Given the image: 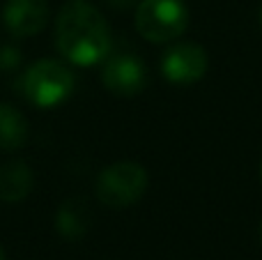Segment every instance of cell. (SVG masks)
<instances>
[{"label": "cell", "mask_w": 262, "mask_h": 260, "mask_svg": "<svg viewBox=\"0 0 262 260\" xmlns=\"http://www.w3.org/2000/svg\"><path fill=\"white\" fill-rule=\"evenodd\" d=\"M134 18L143 39L168 44L184 35L189 26V7L184 0H138Z\"/></svg>", "instance_id": "3"}, {"label": "cell", "mask_w": 262, "mask_h": 260, "mask_svg": "<svg viewBox=\"0 0 262 260\" xmlns=\"http://www.w3.org/2000/svg\"><path fill=\"white\" fill-rule=\"evenodd\" d=\"M35 175L26 161H9L0 168V201L21 203L30 196Z\"/></svg>", "instance_id": "9"}, {"label": "cell", "mask_w": 262, "mask_h": 260, "mask_svg": "<svg viewBox=\"0 0 262 260\" xmlns=\"http://www.w3.org/2000/svg\"><path fill=\"white\" fill-rule=\"evenodd\" d=\"M207 51L193 41H172L161 58V74L175 85H193L207 72Z\"/></svg>", "instance_id": "5"}, {"label": "cell", "mask_w": 262, "mask_h": 260, "mask_svg": "<svg viewBox=\"0 0 262 260\" xmlns=\"http://www.w3.org/2000/svg\"><path fill=\"white\" fill-rule=\"evenodd\" d=\"M0 260H5V251H3V247H0Z\"/></svg>", "instance_id": "14"}, {"label": "cell", "mask_w": 262, "mask_h": 260, "mask_svg": "<svg viewBox=\"0 0 262 260\" xmlns=\"http://www.w3.org/2000/svg\"><path fill=\"white\" fill-rule=\"evenodd\" d=\"M92 224V210L85 198L72 196L55 212V228L64 240H81Z\"/></svg>", "instance_id": "8"}, {"label": "cell", "mask_w": 262, "mask_h": 260, "mask_svg": "<svg viewBox=\"0 0 262 260\" xmlns=\"http://www.w3.org/2000/svg\"><path fill=\"white\" fill-rule=\"evenodd\" d=\"M111 30L90 0H67L55 21V46L76 67H92L111 55Z\"/></svg>", "instance_id": "1"}, {"label": "cell", "mask_w": 262, "mask_h": 260, "mask_svg": "<svg viewBox=\"0 0 262 260\" xmlns=\"http://www.w3.org/2000/svg\"><path fill=\"white\" fill-rule=\"evenodd\" d=\"M21 62V51L12 44H0V69H14Z\"/></svg>", "instance_id": "11"}, {"label": "cell", "mask_w": 262, "mask_h": 260, "mask_svg": "<svg viewBox=\"0 0 262 260\" xmlns=\"http://www.w3.org/2000/svg\"><path fill=\"white\" fill-rule=\"evenodd\" d=\"M30 127L18 109L9 104H0V150L14 152L26 145Z\"/></svg>", "instance_id": "10"}, {"label": "cell", "mask_w": 262, "mask_h": 260, "mask_svg": "<svg viewBox=\"0 0 262 260\" xmlns=\"http://www.w3.org/2000/svg\"><path fill=\"white\" fill-rule=\"evenodd\" d=\"M49 21V3L46 0H7L3 7V23L7 32L16 39L35 37L44 30Z\"/></svg>", "instance_id": "7"}, {"label": "cell", "mask_w": 262, "mask_h": 260, "mask_svg": "<svg viewBox=\"0 0 262 260\" xmlns=\"http://www.w3.org/2000/svg\"><path fill=\"white\" fill-rule=\"evenodd\" d=\"M101 81L118 97H134L147 85V69L136 53H111L104 60Z\"/></svg>", "instance_id": "6"}, {"label": "cell", "mask_w": 262, "mask_h": 260, "mask_svg": "<svg viewBox=\"0 0 262 260\" xmlns=\"http://www.w3.org/2000/svg\"><path fill=\"white\" fill-rule=\"evenodd\" d=\"M258 235H260V242H262V221H260V228H258Z\"/></svg>", "instance_id": "13"}, {"label": "cell", "mask_w": 262, "mask_h": 260, "mask_svg": "<svg viewBox=\"0 0 262 260\" xmlns=\"http://www.w3.org/2000/svg\"><path fill=\"white\" fill-rule=\"evenodd\" d=\"M260 26H262V7H260Z\"/></svg>", "instance_id": "15"}, {"label": "cell", "mask_w": 262, "mask_h": 260, "mask_svg": "<svg viewBox=\"0 0 262 260\" xmlns=\"http://www.w3.org/2000/svg\"><path fill=\"white\" fill-rule=\"evenodd\" d=\"M76 78L72 69L60 60H39L30 64L21 78L26 99L39 109H53L67 101L74 92Z\"/></svg>", "instance_id": "2"}, {"label": "cell", "mask_w": 262, "mask_h": 260, "mask_svg": "<svg viewBox=\"0 0 262 260\" xmlns=\"http://www.w3.org/2000/svg\"><path fill=\"white\" fill-rule=\"evenodd\" d=\"M108 5L115 9H129L131 5H138V3L136 0H108Z\"/></svg>", "instance_id": "12"}, {"label": "cell", "mask_w": 262, "mask_h": 260, "mask_svg": "<svg viewBox=\"0 0 262 260\" xmlns=\"http://www.w3.org/2000/svg\"><path fill=\"white\" fill-rule=\"evenodd\" d=\"M147 170L136 161H118L106 166L97 178V198L106 207L124 210L131 207L147 191Z\"/></svg>", "instance_id": "4"}]
</instances>
